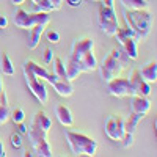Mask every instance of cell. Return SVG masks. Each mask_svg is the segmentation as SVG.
I'll use <instances>...</instances> for the list:
<instances>
[{"label":"cell","mask_w":157,"mask_h":157,"mask_svg":"<svg viewBox=\"0 0 157 157\" xmlns=\"http://www.w3.org/2000/svg\"><path fill=\"white\" fill-rule=\"evenodd\" d=\"M47 2L54 6V10H60L61 3H63V0H47Z\"/></svg>","instance_id":"obj_34"},{"label":"cell","mask_w":157,"mask_h":157,"mask_svg":"<svg viewBox=\"0 0 157 157\" xmlns=\"http://www.w3.org/2000/svg\"><path fill=\"white\" fill-rule=\"evenodd\" d=\"M50 126H52V121L49 120V116L44 112H36V115L33 116V120L30 123V127L39 129V130H43V132H46V134H49Z\"/></svg>","instance_id":"obj_14"},{"label":"cell","mask_w":157,"mask_h":157,"mask_svg":"<svg viewBox=\"0 0 157 157\" xmlns=\"http://www.w3.org/2000/svg\"><path fill=\"white\" fill-rule=\"evenodd\" d=\"M54 69H55V74L60 78H68V75H66V64H64V61L60 57H57L54 60Z\"/></svg>","instance_id":"obj_25"},{"label":"cell","mask_w":157,"mask_h":157,"mask_svg":"<svg viewBox=\"0 0 157 157\" xmlns=\"http://www.w3.org/2000/svg\"><path fill=\"white\" fill-rule=\"evenodd\" d=\"M107 91L109 94L115 98H126V96H134V88L130 85L129 78L124 77H115L107 82Z\"/></svg>","instance_id":"obj_8"},{"label":"cell","mask_w":157,"mask_h":157,"mask_svg":"<svg viewBox=\"0 0 157 157\" xmlns=\"http://www.w3.org/2000/svg\"><path fill=\"white\" fill-rule=\"evenodd\" d=\"M127 78H129L130 85H132L135 94H138V96H146V98L151 94V85L140 75V71H138V69H134L132 72H130V77H127Z\"/></svg>","instance_id":"obj_10"},{"label":"cell","mask_w":157,"mask_h":157,"mask_svg":"<svg viewBox=\"0 0 157 157\" xmlns=\"http://www.w3.org/2000/svg\"><path fill=\"white\" fill-rule=\"evenodd\" d=\"M66 3L71 6V8H78L82 5V0H66Z\"/></svg>","instance_id":"obj_33"},{"label":"cell","mask_w":157,"mask_h":157,"mask_svg":"<svg viewBox=\"0 0 157 157\" xmlns=\"http://www.w3.org/2000/svg\"><path fill=\"white\" fill-rule=\"evenodd\" d=\"M126 25L135 33L138 39H145L151 33L152 14L146 10H126L124 11Z\"/></svg>","instance_id":"obj_1"},{"label":"cell","mask_w":157,"mask_h":157,"mask_svg":"<svg viewBox=\"0 0 157 157\" xmlns=\"http://www.w3.org/2000/svg\"><path fill=\"white\" fill-rule=\"evenodd\" d=\"M24 2H25V0H11V3H13V5H22Z\"/></svg>","instance_id":"obj_39"},{"label":"cell","mask_w":157,"mask_h":157,"mask_svg":"<svg viewBox=\"0 0 157 157\" xmlns=\"http://www.w3.org/2000/svg\"><path fill=\"white\" fill-rule=\"evenodd\" d=\"M137 41L138 39L134 38V36H127V38H124V39L120 41V46H121L123 52L130 60H137V57H138V54H137Z\"/></svg>","instance_id":"obj_15"},{"label":"cell","mask_w":157,"mask_h":157,"mask_svg":"<svg viewBox=\"0 0 157 157\" xmlns=\"http://www.w3.org/2000/svg\"><path fill=\"white\" fill-rule=\"evenodd\" d=\"M75 61H78V64H80L82 72H93V71L98 69V60H96V55H94L93 49L86 50L85 54H82L78 58H75Z\"/></svg>","instance_id":"obj_11"},{"label":"cell","mask_w":157,"mask_h":157,"mask_svg":"<svg viewBox=\"0 0 157 157\" xmlns=\"http://www.w3.org/2000/svg\"><path fill=\"white\" fill-rule=\"evenodd\" d=\"M46 27H47V24H36V25H33V27L30 29V39H29V49L30 50H35L38 47Z\"/></svg>","instance_id":"obj_17"},{"label":"cell","mask_w":157,"mask_h":157,"mask_svg":"<svg viewBox=\"0 0 157 157\" xmlns=\"http://www.w3.org/2000/svg\"><path fill=\"white\" fill-rule=\"evenodd\" d=\"M66 140L69 143V148L74 154L77 155H94L98 151V141L85 134L72 132V130H66L64 132Z\"/></svg>","instance_id":"obj_2"},{"label":"cell","mask_w":157,"mask_h":157,"mask_svg":"<svg viewBox=\"0 0 157 157\" xmlns=\"http://www.w3.org/2000/svg\"><path fill=\"white\" fill-rule=\"evenodd\" d=\"M32 2H33V3H36V2H38V0H32Z\"/></svg>","instance_id":"obj_42"},{"label":"cell","mask_w":157,"mask_h":157,"mask_svg":"<svg viewBox=\"0 0 157 157\" xmlns=\"http://www.w3.org/2000/svg\"><path fill=\"white\" fill-rule=\"evenodd\" d=\"M151 109V102L146 96H138L134 94L132 96V102H130V112H135V113H141V115H146Z\"/></svg>","instance_id":"obj_13"},{"label":"cell","mask_w":157,"mask_h":157,"mask_svg":"<svg viewBox=\"0 0 157 157\" xmlns=\"http://www.w3.org/2000/svg\"><path fill=\"white\" fill-rule=\"evenodd\" d=\"M24 155H25V157H30V155H33V154H30L29 151H25V152H24Z\"/></svg>","instance_id":"obj_40"},{"label":"cell","mask_w":157,"mask_h":157,"mask_svg":"<svg viewBox=\"0 0 157 157\" xmlns=\"http://www.w3.org/2000/svg\"><path fill=\"white\" fill-rule=\"evenodd\" d=\"M3 90V86H2V80H0V91H2Z\"/></svg>","instance_id":"obj_41"},{"label":"cell","mask_w":157,"mask_h":157,"mask_svg":"<svg viewBox=\"0 0 157 157\" xmlns=\"http://www.w3.org/2000/svg\"><path fill=\"white\" fill-rule=\"evenodd\" d=\"M121 47L120 49H116V47H113L112 50H110V54L102 60V63H101V66H98L99 68V71H101V78L104 82H109V80H112V78H115V77H118L120 75V72L123 71V68H124V64H123V61H121Z\"/></svg>","instance_id":"obj_3"},{"label":"cell","mask_w":157,"mask_h":157,"mask_svg":"<svg viewBox=\"0 0 157 157\" xmlns=\"http://www.w3.org/2000/svg\"><path fill=\"white\" fill-rule=\"evenodd\" d=\"M6 25H8V17L0 14V29H6Z\"/></svg>","instance_id":"obj_35"},{"label":"cell","mask_w":157,"mask_h":157,"mask_svg":"<svg viewBox=\"0 0 157 157\" xmlns=\"http://www.w3.org/2000/svg\"><path fill=\"white\" fill-rule=\"evenodd\" d=\"M98 22H99V27L101 30L109 35V36H113L115 32L118 30V19H116V14H115V8H110V6H105L104 3H99V10H98Z\"/></svg>","instance_id":"obj_5"},{"label":"cell","mask_w":157,"mask_h":157,"mask_svg":"<svg viewBox=\"0 0 157 157\" xmlns=\"http://www.w3.org/2000/svg\"><path fill=\"white\" fill-rule=\"evenodd\" d=\"M6 154H5V146H3V143H2V140H0V157H5Z\"/></svg>","instance_id":"obj_38"},{"label":"cell","mask_w":157,"mask_h":157,"mask_svg":"<svg viewBox=\"0 0 157 157\" xmlns=\"http://www.w3.org/2000/svg\"><path fill=\"white\" fill-rule=\"evenodd\" d=\"M140 75L145 78L148 83L155 82V78H157V63H155V61H149V63H146L145 66L140 69Z\"/></svg>","instance_id":"obj_19"},{"label":"cell","mask_w":157,"mask_h":157,"mask_svg":"<svg viewBox=\"0 0 157 157\" xmlns=\"http://www.w3.org/2000/svg\"><path fill=\"white\" fill-rule=\"evenodd\" d=\"M143 116L145 115H141V113H135L132 112L126 120H124V132H129V134H134L135 132V129L138 126V123L143 120Z\"/></svg>","instance_id":"obj_20"},{"label":"cell","mask_w":157,"mask_h":157,"mask_svg":"<svg viewBox=\"0 0 157 157\" xmlns=\"http://www.w3.org/2000/svg\"><path fill=\"white\" fill-rule=\"evenodd\" d=\"M16 126H17V132H19V134H27V130H29V127H27V126L24 124V121L17 123Z\"/></svg>","instance_id":"obj_32"},{"label":"cell","mask_w":157,"mask_h":157,"mask_svg":"<svg viewBox=\"0 0 157 157\" xmlns=\"http://www.w3.org/2000/svg\"><path fill=\"white\" fill-rule=\"evenodd\" d=\"M104 130H105V134L110 140L121 141L124 135V120L120 115L109 116V120L105 121V126H104Z\"/></svg>","instance_id":"obj_9"},{"label":"cell","mask_w":157,"mask_h":157,"mask_svg":"<svg viewBox=\"0 0 157 157\" xmlns=\"http://www.w3.org/2000/svg\"><path fill=\"white\" fill-rule=\"evenodd\" d=\"M43 60H44V63H46V64H49L52 60H54V50H52V49H44Z\"/></svg>","instance_id":"obj_31"},{"label":"cell","mask_w":157,"mask_h":157,"mask_svg":"<svg viewBox=\"0 0 157 157\" xmlns=\"http://www.w3.org/2000/svg\"><path fill=\"white\" fill-rule=\"evenodd\" d=\"M0 104H3V105H8V101H6V93L2 90L0 91Z\"/></svg>","instance_id":"obj_36"},{"label":"cell","mask_w":157,"mask_h":157,"mask_svg":"<svg viewBox=\"0 0 157 157\" xmlns=\"http://www.w3.org/2000/svg\"><path fill=\"white\" fill-rule=\"evenodd\" d=\"M25 64V66H27L36 77H39V78H44V80H46V78H47V75H49V71L47 69H44L43 66H39V64L36 63V61H33V60H27V61H25L24 63Z\"/></svg>","instance_id":"obj_22"},{"label":"cell","mask_w":157,"mask_h":157,"mask_svg":"<svg viewBox=\"0 0 157 157\" xmlns=\"http://www.w3.org/2000/svg\"><path fill=\"white\" fill-rule=\"evenodd\" d=\"M121 141H123V146H124V148H130V146L134 145V134L124 132V135H123Z\"/></svg>","instance_id":"obj_29"},{"label":"cell","mask_w":157,"mask_h":157,"mask_svg":"<svg viewBox=\"0 0 157 157\" xmlns=\"http://www.w3.org/2000/svg\"><path fill=\"white\" fill-rule=\"evenodd\" d=\"M0 71H2L5 75L14 74V66H13V63H11L6 52H2V57H0Z\"/></svg>","instance_id":"obj_23"},{"label":"cell","mask_w":157,"mask_h":157,"mask_svg":"<svg viewBox=\"0 0 157 157\" xmlns=\"http://www.w3.org/2000/svg\"><path fill=\"white\" fill-rule=\"evenodd\" d=\"M24 77H25V83H27L29 90L33 93V96L39 101L44 105V104L49 102V94H47V90L46 86L41 83V80H39V77H36L27 66L24 64Z\"/></svg>","instance_id":"obj_7"},{"label":"cell","mask_w":157,"mask_h":157,"mask_svg":"<svg viewBox=\"0 0 157 157\" xmlns=\"http://www.w3.org/2000/svg\"><path fill=\"white\" fill-rule=\"evenodd\" d=\"M27 134H29V138L32 141V146H33L36 155H43V157L54 155V154H52V148H50L49 141H47V134L46 132L29 126Z\"/></svg>","instance_id":"obj_6"},{"label":"cell","mask_w":157,"mask_h":157,"mask_svg":"<svg viewBox=\"0 0 157 157\" xmlns=\"http://www.w3.org/2000/svg\"><path fill=\"white\" fill-rule=\"evenodd\" d=\"M126 10H146L148 2L146 0H120Z\"/></svg>","instance_id":"obj_24"},{"label":"cell","mask_w":157,"mask_h":157,"mask_svg":"<svg viewBox=\"0 0 157 157\" xmlns=\"http://www.w3.org/2000/svg\"><path fill=\"white\" fill-rule=\"evenodd\" d=\"M94 47V41L91 38H80V39H75L74 44H72V49H71V54H69V58H78L82 54H85L86 50H91Z\"/></svg>","instance_id":"obj_12"},{"label":"cell","mask_w":157,"mask_h":157,"mask_svg":"<svg viewBox=\"0 0 157 157\" xmlns=\"http://www.w3.org/2000/svg\"><path fill=\"white\" fill-rule=\"evenodd\" d=\"M47 41L57 44V43L60 41V33H58L57 30H50V32H47Z\"/></svg>","instance_id":"obj_30"},{"label":"cell","mask_w":157,"mask_h":157,"mask_svg":"<svg viewBox=\"0 0 157 157\" xmlns=\"http://www.w3.org/2000/svg\"><path fill=\"white\" fill-rule=\"evenodd\" d=\"M96 2H101V3H104L105 6H110V8H113V0H96Z\"/></svg>","instance_id":"obj_37"},{"label":"cell","mask_w":157,"mask_h":157,"mask_svg":"<svg viewBox=\"0 0 157 157\" xmlns=\"http://www.w3.org/2000/svg\"><path fill=\"white\" fill-rule=\"evenodd\" d=\"M10 118L13 121H14V124H17V123H21V121H24L25 120V113H24V110L22 109H13V110H10Z\"/></svg>","instance_id":"obj_26"},{"label":"cell","mask_w":157,"mask_h":157,"mask_svg":"<svg viewBox=\"0 0 157 157\" xmlns=\"http://www.w3.org/2000/svg\"><path fill=\"white\" fill-rule=\"evenodd\" d=\"M13 21H14L16 27L29 30L36 24H49L50 22V16H49V13H46V11L29 13L25 10H16Z\"/></svg>","instance_id":"obj_4"},{"label":"cell","mask_w":157,"mask_h":157,"mask_svg":"<svg viewBox=\"0 0 157 157\" xmlns=\"http://www.w3.org/2000/svg\"><path fill=\"white\" fill-rule=\"evenodd\" d=\"M82 74V68L80 64H78V61L72 60L68 57V61H66V75H68V80H74V78H77L78 75Z\"/></svg>","instance_id":"obj_21"},{"label":"cell","mask_w":157,"mask_h":157,"mask_svg":"<svg viewBox=\"0 0 157 157\" xmlns=\"http://www.w3.org/2000/svg\"><path fill=\"white\" fill-rule=\"evenodd\" d=\"M10 140H11V145H13V148H16V149L22 148V138H21V134H19V132L11 134Z\"/></svg>","instance_id":"obj_28"},{"label":"cell","mask_w":157,"mask_h":157,"mask_svg":"<svg viewBox=\"0 0 157 157\" xmlns=\"http://www.w3.org/2000/svg\"><path fill=\"white\" fill-rule=\"evenodd\" d=\"M55 115L58 118V121L64 126V127H71L74 124V118H72V113L71 110L66 107V105H61V104H58V105L55 107Z\"/></svg>","instance_id":"obj_18"},{"label":"cell","mask_w":157,"mask_h":157,"mask_svg":"<svg viewBox=\"0 0 157 157\" xmlns=\"http://www.w3.org/2000/svg\"><path fill=\"white\" fill-rule=\"evenodd\" d=\"M52 86L55 88V91L60 94V96H63V98H69L72 93H74V86H72V83H71V80H68V78H57L55 82H52L50 83Z\"/></svg>","instance_id":"obj_16"},{"label":"cell","mask_w":157,"mask_h":157,"mask_svg":"<svg viewBox=\"0 0 157 157\" xmlns=\"http://www.w3.org/2000/svg\"><path fill=\"white\" fill-rule=\"evenodd\" d=\"M8 120H10V109H8V105L0 104V124H5Z\"/></svg>","instance_id":"obj_27"}]
</instances>
